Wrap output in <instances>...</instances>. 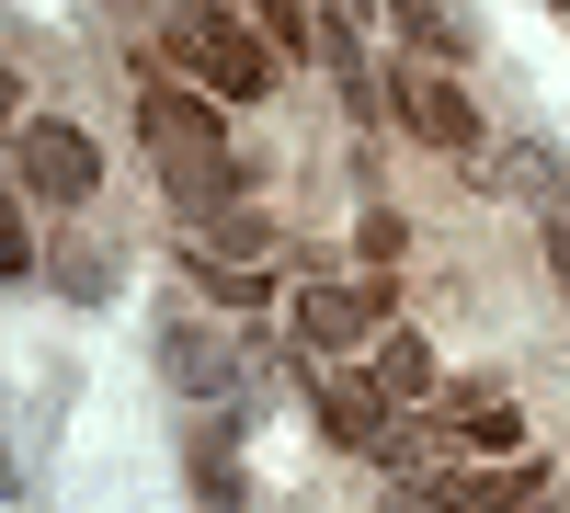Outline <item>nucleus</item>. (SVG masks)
I'll use <instances>...</instances> for the list:
<instances>
[{"instance_id": "1", "label": "nucleus", "mask_w": 570, "mask_h": 513, "mask_svg": "<svg viewBox=\"0 0 570 513\" xmlns=\"http://www.w3.org/2000/svg\"><path fill=\"white\" fill-rule=\"evenodd\" d=\"M137 137L160 149V182H171V206H183V217H217L228 195H240V149H228V126L195 103V91L137 80Z\"/></svg>"}, {"instance_id": "2", "label": "nucleus", "mask_w": 570, "mask_h": 513, "mask_svg": "<svg viewBox=\"0 0 570 513\" xmlns=\"http://www.w3.org/2000/svg\"><path fill=\"white\" fill-rule=\"evenodd\" d=\"M160 46H171V58L195 69L206 91H228V103H263V91L285 80L274 34H263V23H240V12H228V0H183V12L160 23Z\"/></svg>"}, {"instance_id": "3", "label": "nucleus", "mask_w": 570, "mask_h": 513, "mask_svg": "<svg viewBox=\"0 0 570 513\" xmlns=\"http://www.w3.org/2000/svg\"><path fill=\"white\" fill-rule=\"evenodd\" d=\"M12 182L35 206H91V182H104V149L69 126V115H23V137H12Z\"/></svg>"}, {"instance_id": "4", "label": "nucleus", "mask_w": 570, "mask_h": 513, "mask_svg": "<svg viewBox=\"0 0 570 513\" xmlns=\"http://www.w3.org/2000/svg\"><path fill=\"white\" fill-rule=\"evenodd\" d=\"M160 377L183 399H252V343L217 332V319H171L160 332Z\"/></svg>"}, {"instance_id": "5", "label": "nucleus", "mask_w": 570, "mask_h": 513, "mask_svg": "<svg viewBox=\"0 0 570 513\" xmlns=\"http://www.w3.org/2000/svg\"><path fill=\"white\" fill-rule=\"evenodd\" d=\"M285 319H297L308 354H354L365 332H389V319H400V297H389V274H365V286H331V274H320V286H297Z\"/></svg>"}, {"instance_id": "6", "label": "nucleus", "mask_w": 570, "mask_h": 513, "mask_svg": "<svg viewBox=\"0 0 570 513\" xmlns=\"http://www.w3.org/2000/svg\"><path fill=\"white\" fill-rule=\"evenodd\" d=\"M389 103H400V126L422 137V149H480V103H468V91L445 80V69H422V58H400V80H389Z\"/></svg>"}, {"instance_id": "7", "label": "nucleus", "mask_w": 570, "mask_h": 513, "mask_svg": "<svg viewBox=\"0 0 570 513\" xmlns=\"http://www.w3.org/2000/svg\"><path fill=\"white\" fill-rule=\"evenodd\" d=\"M400 491L434 502V513H537L548 502V468L513 456V468H445V480H400Z\"/></svg>"}, {"instance_id": "8", "label": "nucleus", "mask_w": 570, "mask_h": 513, "mask_svg": "<svg viewBox=\"0 0 570 513\" xmlns=\"http://www.w3.org/2000/svg\"><path fill=\"white\" fill-rule=\"evenodd\" d=\"M308 411H320V434H331V445H389V388H376V377L320 365V377H308Z\"/></svg>"}, {"instance_id": "9", "label": "nucleus", "mask_w": 570, "mask_h": 513, "mask_svg": "<svg viewBox=\"0 0 570 513\" xmlns=\"http://www.w3.org/2000/svg\"><path fill=\"white\" fill-rule=\"evenodd\" d=\"M285 240L274 217H252V206H217V217H183V251H195L206 274H263V251Z\"/></svg>"}, {"instance_id": "10", "label": "nucleus", "mask_w": 570, "mask_h": 513, "mask_svg": "<svg viewBox=\"0 0 570 513\" xmlns=\"http://www.w3.org/2000/svg\"><path fill=\"white\" fill-rule=\"evenodd\" d=\"M445 423L468 445H513V377H456L445 388Z\"/></svg>"}, {"instance_id": "11", "label": "nucleus", "mask_w": 570, "mask_h": 513, "mask_svg": "<svg viewBox=\"0 0 570 513\" xmlns=\"http://www.w3.org/2000/svg\"><path fill=\"white\" fill-rule=\"evenodd\" d=\"M376 388H389V411H400V399H434V343H422V332H389V343H376Z\"/></svg>"}, {"instance_id": "12", "label": "nucleus", "mask_w": 570, "mask_h": 513, "mask_svg": "<svg viewBox=\"0 0 570 513\" xmlns=\"http://www.w3.org/2000/svg\"><path fill=\"white\" fill-rule=\"evenodd\" d=\"M389 23H400V46H422V58H468V23L445 0H389Z\"/></svg>"}, {"instance_id": "13", "label": "nucleus", "mask_w": 570, "mask_h": 513, "mask_svg": "<svg viewBox=\"0 0 570 513\" xmlns=\"http://www.w3.org/2000/svg\"><path fill=\"white\" fill-rule=\"evenodd\" d=\"M46 274H58V297H80V308H104V297H115V251H91V240H69Z\"/></svg>"}, {"instance_id": "14", "label": "nucleus", "mask_w": 570, "mask_h": 513, "mask_svg": "<svg viewBox=\"0 0 570 513\" xmlns=\"http://www.w3.org/2000/svg\"><path fill=\"white\" fill-rule=\"evenodd\" d=\"M195 491H206V502H217V513H240V480H228V456H217V434H206V445H195Z\"/></svg>"}, {"instance_id": "15", "label": "nucleus", "mask_w": 570, "mask_h": 513, "mask_svg": "<svg viewBox=\"0 0 570 513\" xmlns=\"http://www.w3.org/2000/svg\"><path fill=\"white\" fill-rule=\"evenodd\" d=\"M400 251H411V217L376 206V217H365V263H400Z\"/></svg>"}, {"instance_id": "16", "label": "nucleus", "mask_w": 570, "mask_h": 513, "mask_svg": "<svg viewBox=\"0 0 570 513\" xmlns=\"http://www.w3.org/2000/svg\"><path fill=\"white\" fill-rule=\"evenodd\" d=\"M252 12H263L274 46H308V0H252Z\"/></svg>"}, {"instance_id": "17", "label": "nucleus", "mask_w": 570, "mask_h": 513, "mask_svg": "<svg viewBox=\"0 0 570 513\" xmlns=\"http://www.w3.org/2000/svg\"><path fill=\"white\" fill-rule=\"evenodd\" d=\"M548 274H559V286H570V217L548 228Z\"/></svg>"}, {"instance_id": "18", "label": "nucleus", "mask_w": 570, "mask_h": 513, "mask_svg": "<svg viewBox=\"0 0 570 513\" xmlns=\"http://www.w3.org/2000/svg\"><path fill=\"white\" fill-rule=\"evenodd\" d=\"M537 513H570V502H537Z\"/></svg>"}, {"instance_id": "19", "label": "nucleus", "mask_w": 570, "mask_h": 513, "mask_svg": "<svg viewBox=\"0 0 570 513\" xmlns=\"http://www.w3.org/2000/svg\"><path fill=\"white\" fill-rule=\"evenodd\" d=\"M559 12H570V0H559Z\"/></svg>"}]
</instances>
